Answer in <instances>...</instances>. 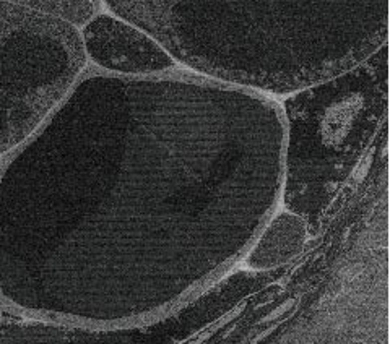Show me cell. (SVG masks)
Masks as SVG:
<instances>
[{
	"mask_svg": "<svg viewBox=\"0 0 390 344\" xmlns=\"http://www.w3.org/2000/svg\"><path fill=\"white\" fill-rule=\"evenodd\" d=\"M309 237V227L299 214L286 208L276 210L260 231L244 260L247 266L259 271L283 266L301 254Z\"/></svg>",
	"mask_w": 390,
	"mask_h": 344,
	"instance_id": "8992f818",
	"label": "cell"
},
{
	"mask_svg": "<svg viewBox=\"0 0 390 344\" xmlns=\"http://www.w3.org/2000/svg\"><path fill=\"white\" fill-rule=\"evenodd\" d=\"M86 64L77 26L0 0V156L46 119Z\"/></svg>",
	"mask_w": 390,
	"mask_h": 344,
	"instance_id": "277c9868",
	"label": "cell"
},
{
	"mask_svg": "<svg viewBox=\"0 0 390 344\" xmlns=\"http://www.w3.org/2000/svg\"><path fill=\"white\" fill-rule=\"evenodd\" d=\"M179 65L280 99L389 42V0H103Z\"/></svg>",
	"mask_w": 390,
	"mask_h": 344,
	"instance_id": "7a4b0ae2",
	"label": "cell"
},
{
	"mask_svg": "<svg viewBox=\"0 0 390 344\" xmlns=\"http://www.w3.org/2000/svg\"><path fill=\"white\" fill-rule=\"evenodd\" d=\"M5 2L52 15L69 21L77 28L83 26L96 13H100L103 7V0H5Z\"/></svg>",
	"mask_w": 390,
	"mask_h": 344,
	"instance_id": "ba28073f",
	"label": "cell"
},
{
	"mask_svg": "<svg viewBox=\"0 0 390 344\" xmlns=\"http://www.w3.org/2000/svg\"><path fill=\"white\" fill-rule=\"evenodd\" d=\"M86 62L117 75H154L179 64L143 29L113 13H96L80 31Z\"/></svg>",
	"mask_w": 390,
	"mask_h": 344,
	"instance_id": "5b68a950",
	"label": "cell"
},
{
	"mask_svg": "<svg viewBox=\"0 0 390 344\" xmlns=\"http://www.w3.org/2000/svg\"><path fill=\"white\" fill-rule=\"evenodd\" d=\"M389 46L340 75L278 99L284 122L283 208L314 236L337 210L387 125Z\"/></svg>",
	"mask_w": 390,
	"mask_h": 344,
	"instance_id": "3957f363",
	"label": "cell"
},
{
	"mask_svg": "<svg viewBox=\"0 0 390 344\" xmlns=\"http://www.w3.org/2000/svg\"><path fill=\"white\" fill-rule=\"evenodd\" d=\"M13 317L15 315H11L10 312H7L2 305H0V320H5V318H13ZM18 318H20V317H18Z\"/></svg>",
	"mask_w": 390,
	"mask_h": 344,
	"instance_id": "9c48e42d",
	"label": "cell"
},
{
	"mask_svg": "<svg viewBox=\"0 0 390 344\" xmlns=\"http://www.w3.org/2000/svg\"><path fill=\"white\" fill-rule=\"evenodd\" d=\"M283 148L275 97L182 65L86 64L0 156V305L91 325L208 289L280 206Z\"/></svg>",
	"mask_w": 390,
	"mask_h": 344,
	"instance_id": "6da1fadb",
	"label": "cell"
},
{
	"mask_svg": "<svg viewBox=\"0 0 390 344\" xmlns=\"http://www.w3.org/2000/svg\"><path fill=\"white\" fill-rule=\"evenodd\" d=\"M18 317L0 320V344H82L75 333L42 323H18Z\"/></svg>",
	"mask_w": 390,
	"mask_h": 344,
	"instance_id": "52a82bcc",
	"label": "cell"
}]
</instances>
